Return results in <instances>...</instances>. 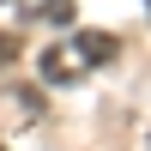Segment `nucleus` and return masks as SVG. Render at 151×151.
<instances>
[{"label": "nucleus", "mask_w": 151, "mask_h": 151, "mask_svg": "<svg viewBox=\"0 0 151 151\" xmlns=\"http://www.w3.org/2000/svg\"><path fill=\"white\" fill-rule=\"evenodd\" d=\"M73 60H79V67H103V60H115V36H109V30H85L79 42H73Z\"/></svg>", "instance_id": "f257e3e1"}, {"label": "nucleus", "mask_w": 151, "mask_h": 151, "mask_svg": "<svg viewBox=\"0 0 151 151\" xmlns=\"http://www.w3.org/2000/svg\"><path fill=\"white\" fill-rule=\"evenodd\" d=\"M73 73H79V60H73V55H60V48H42V79H48V85H67Z\"/></svg>", "instance_id": "f03ea898"}, {"label": "nucleus", "mask_w": 151, "mask_h": 151, "mask_svg": "<svg viewBox=\"0 0 151 151\" xmlns=\"http://www.w3.org/2000/svg\"><path fill=\"white\" fill-rule=\"evenodd\" d=\"M12 48H18V42H12V36H0V67L12 60Z\"/></svg>", "instance_id": "7ed1b4c3"}]
</instances>
